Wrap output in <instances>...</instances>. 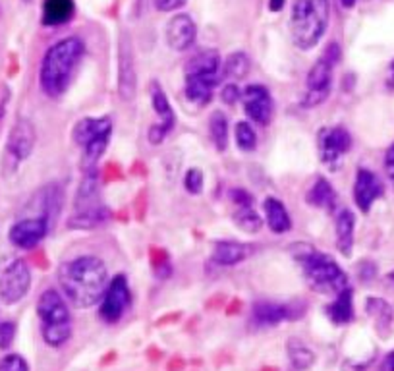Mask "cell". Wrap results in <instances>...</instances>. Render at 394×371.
<instances>
[{
  "mask_svg": "<svg viewBox=\"0 0 394 371\" xmlns=\"http://www.w3.org/2000/svg\"><path fill=\"white\" fill-rule=\"evenodd\" d=\"M37 313L43 325H62L72 323L70 321V310L64 298L56 290H46L41 294L37 302Z\"/></svg>",
  "mask_w": 394,
  "mask_h": 371,
  "instance_id": "obj_16",
  "label": "cell"
},
{
  "mask_svg": "<svg viewBox=\"0 0 394 371\" xmlns=\"http://www.w3.org/2000/svg\"><path fill=\"white\" fill-rule=\"evenodd\" d=\"M84 51V41L77 37L62 39L46 51L39 72V82L41 89L49 97H61L68 89L70 77L82 61Z\"/></svg>",
  "mask_w": 394,
  "mask_h": 371,
  "instance_id": "obj_2",
  "label": "cell"
},
{
  "mask_svg": "<svg viewBox=\"0 0 394 371\" xmlns=\"http://www.w3.org/2000/svg\"><path fill=\"white\" fill-rule=\"evenodd\" d=\"M220 56L217 51L205 49L193 54L186 64V74H203V76H219Z\"/></svg>",
  "mask_w": 394,
  "mask_h": 371,
  "instance_id": "obj_22",
  "label": "cell"
},
{
  "mask_svg": "<svg viewBox=\"0 0 394 371\" xmlns=\"http://www.w3.org/2000/svg\"><path fill=\"white\" fill-rule=\"evenodd\" d=\"M222 103H227V105H234L238 99L242 97V93H240V89L236 87L234 84H228L224 89H222Z\"/></svg>",
  "mask_w": 394,
  "mask_h": 371,
  "instance_id": "obj_39",
  "label": "cell"
},
{
  "mask_svg": "<svg viewBox=\"0 0 394 371\" xmlns=\"http://www.w3.org/2000/svg\"><path fill=\"white\" fill-rule=\"evenodd\" d=\"M129 302H132V294H129L128 280L124 275H116L108 282V288L101 300V311H99L101 319L106 323H116L126 313Z\"/></svg>",
  "mask_w": 394,
  "mask_h": 371,
  "instance_id": "obj_10",
  "label": "cell"
},
{
  "mask_svg": "<svg viewBox=\"0 0 394 371\" xmlns=\"http://www.w3.org/2000/svg\"><path fill=\"white\" fill-rule=\"evenodd\" d=\"M375 273H377V269H375V265H373L371 261H364L362 267H360V279L369 280L375 277Z\"/></svg>",
  "mask_w": 394,
  "mask_h": 371,
  "instance_id": "obj_43",
  "label": "cell"
},
{
  "mask_svg": "<svg viewBox=\"0 0 394 371\" xmlns=\"http://www.w3.org/2000/svg\"><path fill=\"white\" fill-rule=\"evenodd\" d=\"M388 84L394 85V62L390 64V77H388Z\"/></svg>",
  "mask_w": 394,
  "mask_h": 371,
  "instance_id": "obj_48",
  "label": "cell"
},
{
  "mask_svg": "<svg viewBox=\"0 0 394 371\" xmlns=\"http://www.w3.org/2000/svg\"><path fill=\"white\" fill-rule=\"evenodd\" d=\"M385 170H387L390 184H393L394 188V144L390 145V149L387 151V157H385Z\"/></svg>",
  "mask_w": 394,
  "mask_h": 371,
  "instance_id": "obj_42",
  "label": "cell"
},
{
  "mask_svg": "<svg viewBox=\"0 0 394 371\" xmlns=\"http://www.w3.org/2000/svg\"><path fill=\"white\" fill-rule=\"evenodd\" d=\"M242 103L246 114L259 126H267L273 118V99L263 85H248L242 93Z\"/></svg>",
  "mask_w": 394,
  "mask_h": 371,
  "instance_id": "obj_12",
  "label": "cell"
},
{
  "mask_svg": "<svg viewBox=\"0 0 394 371\" xmlns=\"http://www.w3.org/2000/svg\"><path fill=\"white\" fill-rule=\"evenodd\" d=\"M331 15L329 0H294L290 12V35L298 49L310 51L325 35Z\"/></svg>",
  "mask_w": 394,
  "mask_h": 371,
  "instance_id": "obj_4",
  "label": "cell"
},
{
  "mask_svg": "<svg viewBox=\"0 0 394 371\" xmlns=\"http://www.w3.org/2000/svg\"><path fill=\"white\" fill-rule=\"evenodd\" d=\"M72 337V323H62V325H43V339L49 346L58 348Z\"/></svg>",
  "mask_w": 394,
  "mask_h": 371,
  "instance_id": "obj_33",
  "label": "cell"
},
{
  "mask_svg": "<svg viewBox=\"0 0 394 371\" xmlns=\"http://www.w3.org/2000/svg\"><path fill=\"white\" fill-rule=\"evenodd\" d=\"M64 294L76 308H91L99 303L108 288L105 261L95 256H82L64 263L58 271Z\"/></svg>",
  "mask_w": 394,
  "mask_h": 371,
  "instance_id": "obj_1",
  "label": "cell"
},
{
  "mask_svg": "<svg viewBox=\"0 0 394 371\" xmlns=\"http://www.w3.org/2000/svg\"><path fill=\"white\" fill-rule=\"evenodd\" d=\"M381 196H383V184H381L379 176L371 170L360 168L356 184H354V197H356L357 207L364 213H367L371 209L373 201L379 199Z\"/></svg>",
  "mask_w": 394,
  "mask_h": 371,
  "instance_id": "obj_18",
  "label": "cell"
},
{
  "mask_svg": "<svg viewBox=\"0 0 394 371\" xmlns=\"http://www.w3.org/2000/svg\"><path fill=\"white\" fill-rule=\"evenodd\" d=\"M251 62L248 58V54L238 51V53H232L224 62L222 66V76L227 80H242L250 74Z\"/></svg>",
  "mask_w": 394,
  "mask_h": 371,
  "instance_id": "obj_29",
  "label": "cell"
},
{
  "mask_svg": "<svg viewBox=\"0 0 394 371\" xmlns=\"http://www.w3.org/2000/svg\"><path fill=\"white\" fill-rule=\"evenodd\" d=\"M209 134H211V139L215 147L219 151H224L228 145V120L224 114L220 111H215L209 120Z\"/></svg>",
  "mask_w": 394,
  "mask_h": 371,
  "instance_id": "obj_30",
  "label": "cell"
},
{
  "mask_svg": "<svg viewBox=\"0 0 394 371\" xmlns=\"http://www.w3.org/2000/svg\"><path fill=\"white\" fill-rule=\"evenodd\" d=\"M265 215H267V222H269V228H271L273 232H277V234L288 232L290 227H292V220H290L288 211H286V207H284V203H282L281 199L267 197Z\"/></svg>",
  "mask_w": 394,
  "mask_h": 371,
  "instance_id": "obj_24",
  "label": "cell"
},
{
  "mask_svg": "<svg viewBox=\"0 0 394 371\" xmlns=\"http://www.w3.org/2000/svg\"><path fill=\"white\" fill-rule=\"evenodd\" d=\"M236 144L242 151H253L255 145H258V137H255V132L251 128L248 122H240L236 126Z\"/></svg>",
  "mask_w": 394,
  "mask_h": 371,
  "instance_id": "obj_34",
  "label": "cell"
},
{
  "mask_svg": "<svg viewBox=\"0 0 394 371\" xmlns=\"http://www.w3.org/2000/svg\"><path fill=\"white\" fill-rule=\"evenodd\" d=\"M46 232H49V220L39 215V217L15 222L14 227L10 228V242L14 244L15 248L30 250L45 238Z\"/></svg>",
  "mask_w": 394,
  "mask_h": 371,
  "instance_id": "obj_14",
  "label": "cell"
},
{
  "mask_svg": "<svg viewBox=\"0 0 394 371\" xmlns=\"http://www.w3.org/2000/svg\"><path fill=\"white\" fill-rule=\"evenodd\" d=\"M136 62H134V53H132V41L128 33H124L118 46V93L124 101H132L136 97Z\"/></svg>",
  "mask_w": 394,
  "mask_h": 371,
  "instance_id": "obj_11",
  "label": "cell"
},
{
  "mask_svg": "<svg viewBox=\"0 0 394 371\" xmlns=\"http://www.w3.org/2000/svg\"><path fill=\"white\" fill-rule=\"evenodd\" d=\"M113 134V120L108 116L101 118H84L74 128V142L82 147V168L95 170L99 159L108 147V139Z\"/></svg>",
  "mask_w": 394,
  "mask_h": 371,
  "instance_id": "obj_5",
  "label": "cell"
},
{
  "mask_svg": "<svg viewBox=\"0 0 394 371\" xmlns=\"http://www.w3.org/2000/svg\"><path fill=\"white\" fill-rule=\"evenodd\" d=\"M188 0H155V8L159 12H172V10H178L182 8Z\"/></svg>",
  "mask_w": 394,
  "mask_h": 371,
  "instance_id": "obj_40",
  "label": "cell"
},
{
  "mask_svg": "<svg viewBox=\"0 0 394 371\" xmlns=\"http://www.w3.org/2000/svg\"><path fill=\"white\" fill-rule=\"evenodd\" d=\"M0 371H30V365L20 354H8L0 360Z\"/></svg>",
  "mask_w": 394,
  "mask_h": 371,
  "instance_id": "obj_36",
  "label": "cell"
},
{
  "mask_svg": "<svg viewBox=\"0 0 394 371\" xmlns=\"http://www.w3.org/2000/svg\"><path fill=\"white\" fill-rule=\"evenodd\" d=\"M196 23L188 14L174 15L167 25V43L172 51H188L196 43Z\"/></svg>",
  "mask_w": 394,
  "mask_h": 371,
  "instance_id": "obj_17",
  "label": "cell"
},
{
  "mask_svg": "<svg viewBox=\"0 0 394 371\" xmlns=\"http://www.w3.org/2000/svg\"><path fill=\"white\" fill-rule=\"evenodd\" d=\"M354 228H356V219H354L352 211L342 209L336 217V248L346 258L354 248Z\"/></svg>",
  "mask_w": 394,
  "mask_h": 371,
  "instance_id": "obj_21",
  "label": "cell"
},
{
  "mask_svg": "<svg viewBox=\"0 0 394 371\" xmlns=\"http://www.w3.org/2000/svg\"><path fill=\"white\" fill-rule=\"evenodd\" d=\"M15 337V325L10 323V321H4L0 323V350H6L12 342H14Z\"/></svg>",
  "mask_w": 394,
  "mask_h": 371,
  "instance_id": "obj_38",
  "label": "cell"
},
{
  "mask_svg": "<svg viewBox=\"0 0 394 371\" xmlns=\"http://www.w3.org/2000/svg\"><path fill=\"white\" fill-rule=\"evenodd\" d=\"M234 225L240 230H243V232H248V234H255V232L261 230L263 220H261V217L251 207H240L234 213Z\"/></svg>",
  "mask_w": 394,
  "mask_h": 371,
  "instance_id": "obj_31",
  "label": "cell"
},
{
  "mask_svg": "<svg viewBox=\"0 0 394 371\" xmlns=\"http://www.w3.org/2000/svg\"><path fill=\"white\" fill-rule=\"evenodd\" d=\"M284 4H286V0H269V10L271 12H281Z\"/></svg>",
  "mask_w": 394,
  "mask_h": 371,
  "instance_id": "obj_45",
  "label": "cell"
},
{
  "mask_svg": "<svg viewBox=\"0 0 394 371\" xmlns=\"http://www.w3.org/2000/svg\"><path fill=\"white\" fill-rule=\"evenodd\" d=\"M35 142H37V134H35V126L31 120H18L14 128L8 136V155H12L14 161H25L30 159V155L35 149Z\"/></svg>",
  "mask_w": 394,
  "mask_h": 371,
  "instance_id": "obj_15",
  "label": "cell"
},
{
  "mask_svg": "<svg viewBox=\"0 0 394 371\" xmlns=\"http://www.w3.org/2000/svg\"><path fill=\"white\" fill-rule=\"evenodd\" d=\"M388 279H390V280H394V273H390V275H388Z\"/></svg>",
  "mask_w": 394,
  "mask_h": 371,
  "instance_id": "obj_49",
  "label": "cell"
},
{
  "mask_svg": "<svg viewBox=\"0 0 394 371\" xmlns=\"http://www.w3.org/2000/svg\"><path fill=\"white\" fill-rule=\"evenodd\" d=\"M385 370L394 371V352H393V354H388L387 362H385Z\"/></svg>",
  "mask_w": 394,
  "mask_h": 371,
  "instance_id": "obj_46",
  "label": "cell"
},
{
  "mask_svg": "<svg viewBox=\"0 0 394 371\" xmlns=\"http://www.w3.org/2000/svg\"><path fill=\"white\" fill-rule=\"evenodd\" d=\"M8 97H10V92H8V87H4V92L0 95V118L4 116V111H6Z\"/></svg>",
  "mask_w": 394,
  "mask_h": 371,
  "instance_id": "obj_44",
  "label": "cell"
},
{
  "mask_svg": "<svg viewBox=\"0 0 394 371\" xmlns=\"http://www.w3.org/2000/svg\"><path fill=\"white\" fill-rule=\"evenodd\" d=\"M151 99H153V106H155V113L159 114L160 118V124H155L149 128V142L153 145H159L163 144V139L167 137V134H170V130L174 128V111H172V106L168 103L167 95L165 92L160 89V85L157 82H153L151 85Z\"/></svg>",
  "mask_w": 394,
  "mask_h": 371,
  "instance_id": "obj_13",
  "label": "cell"
},
{
  "mask_svg": "<svg viewBox=\"0 0 394 371\" xmlns=\"http://www.w3.org/2000/svg\"><path fill=\"white\" fill-rule=\"evenodd\" d=\"M232 199H234V203L240 205V207H251V203H253V197H251L246 189L240 188L232 189Z\"/></svg>",
  "mask_w": 394,
  "mask_h": 371,
  "instance_id": "obj_41",
  "label": "cell"
},
{
  "mask_svg": "<svg viewBox=\"0 0 394 371\" xmlns=\"http://www.w3.org/2000/svg\"><path fill=\"white\" fill-rule=\"evenodd\" d=\"M74 15V0H45L43 4V23L62 25Z\"/></svg>",
  "mask_w": 394,
  "mask_h": 371,
  "instance_id": "obj_25",
  "label": "cell"
},
{
  "mask_svg": "<svg viewBox=\"0 0 394 371\" xmlns=\"http://www.w3.org/2000/svg\"><path fill=\"white\" fill-rule=\"evenodd\" d=\"M23 2H31V0H23Z\"/></svg>",
  "mask_w": 394,
  "mask_h": 371,
  "instance_id": "obj_50",
  "label": "cell"
},
{
  "mask_svg": "<svg viewBox=\"0 0 394 371\" xmlns=\"http://www.w3.org/2000/svg\"><path fill=\"white\" fill-rule=\"evenodd\" d=\"M319 157L326 167L336 168L341 165L342 157L352 149V136L344 126L334 128H321L317 136Z\"/></svg>",
  "mask_w": 394,
  "mask_h": 371,
  "instance_id": "obj_9",
  "label": "cell"
},
{
  "mask_svg": "<svg viewBox=\"0 0 394 371\" xmlns=\"http://www.w3.org/2000/svg\"><path fill=\"white\" fill-rule=\"evenodd\" d=\"M286 350H288V358L292 365H294L296 370H310L313 362H315V354H313V350L307 348L302 341H298V339H290L288 344H286Z\"/></svg>",
  "mask_w": 394,
  "mask_h": 371,
  "instance_id": "obj_28",
  "label": "cell"
},
{
  "mask_svg": "<svg viewBox=\"0 0 394 371\" xmlns=\"http://www.w3.org/2000/svg\"><path fill=\"white\" fill-rule=\"evenodd\" d=\"M365 310H367L369 315L375 317L379 329H385V327L390 325V321H393V308H390L385 300H381V298H369L367 303H365Z\"/></svg>",
  "mask_w": 394,
  "mask_h": 371,
  "instance_id": "obj_32",
  "label": "cell"
},
{
  "mask_svg": "<svg viewBox=\"0 0 394 371\" xmlns=\"http://www.w3.org/2000/svg\"><path fill=\"white\" fill-rule=\"evenodd\" d=\"M307 199H310L311 205H315L319 209H326V211H333L334 203H336L333 186L325 178H317V182L313 184Z\"/></svg>",
  "mask_w": 394,
  "mask_h": 371,
  "instance_id": "obj_27",
  "label": "cell"
},
{
  "mask_svg": "<svg viewBox=\"0 0 394 371\" xmlns=\"http://www.w3.org/2000/svg\"><path fill=\"white\" fill-rule=\"evenodd\" d=\"M300 250H294V256L302 265V273L311 290L325 296H338L348 288V277L333 258L303 244H300Z\"/></svg>",
  "mask_w": 394,
  "mask_h": 371,
  "instance_id": "obj_3",
  "label": "cell"
},
{
  "mask_svg": "<svg viewBox=\"0 0 394 371\" xmlns=\"http://www.w3.org/2000/svg\"><path fill=\"white\" fill-rule=\"evenodd\" d=\"M341 61V45L331 43L326 45L323 54L319 56L317 62L307 74V93L303 99V106H315L323 103L329 93H331V82H333V68L336 62Z\"/></svg>",
  "mask_w": 394,
  "mask_h": 371,
  "instance_id": "obj_7",
  "label": "cell"
},
{
  "mask_svg": "<svg viewBox=\"0 0 394 371\" xmlns=\"http://www.w3.org/2000/svg\"><path fill=\"white\" fill-rule=\"evenodd\" d=\"M326 313H329L331 321L336 323V325L350 323L352 317H354V308H352V290H350V288L342 290L341 294L336 296V300L329 306Z\"/></svg>",
  "mask_w": 394,
  "mask_h": 371,
  "instance_id": "obj_26",
  "label": "cell"
},
{
  "mask_svg": "<svg viewBox=\"0 0 394 371\" xmlns=\"http://www.w3.org/2000/svg\"><path fill=\"white\" fill-rule=\"evenodd\" d=\"M31 271L20 258H6L0 261V300L4 303H18L30 292Z\"/></svg>",
  "mask_w": 394,
  "mask_h": 371,
  "instance_id": "obj_8",
  "label": "cell"
},
{
  "mask_svg": "<svg viewBox=\"0 0 394 371\" xmlns=\"http://www.w3.org/2000/svg\"><path fill=\"white\" fill-rule=\"evenodd\" d=\"M217 84H219V76L186 74V97L199 106L207 105L211 101Z\"/></svg>",
  "mask_w": 394,
  "mask_h": 371,
  "instance_id": "obj_19",
  "label": "cell"
},
{
  "mask_svg": "<svg viewBox=\"0 0 394 371\" xmlns=\"http://www.w3.org/2000/svg\"><path fill=\"white\" fill-rule=\"evenodd\" d=\"M151 265L155 275L159 279H167L172 273V267H170V261H168V253L165 250H151Z\"/></svg>",
  "mask_w": 394,
  "mask_h": 371,
  "instance_id": "obj_35",
  "label": "cell"
},
{
  "mask_svg": "<svg viewBox=\"0 0 394 371\" xmlns=\"http://www.w3.org/2000/svg\"><path fill=\"white\" fill-rule=\"evenodd\" d=\"M292 317V308L273 302H258L253 306V321L261 327L279 325L284 319Z\"/></svg>",
  "mask_w": 394,
  "mask_h": 371,
  "instance_id": "obj_20",
  "label": "cell"
},
{
  "mask_svg": "<svg viewBox=\"0 0 394 371\" xmlns=\"http://www.w3.org/2000/svg\"><path fill=\"white\" fill-rule=\"evenodd\" d=\"M108 219V209L99 199V186L95 170H87L80 186L76 199V215L70 219L68 227L77 230H89Z\"/></svg>",
  "mask_w": 394,
  "mask_h": 371,
  "instance_id": "obj_6",
  "label": "cell"
},
{
  "mask_svg": "<svg viewBox=\"0 0 394 371\" xmlns=\"http://www.w3.org/2000/svg\"><path fill=\"white\" fill-rule=\"evenodd\" d=\"M248 256V246L238 242H217L212 248V261L222 267L238 265Z\"/></svg>",
  "mask_w": 394,
  "mask_h": 371,
  "instance_id": "obj_23",
  "label": "cell"
},
{
  "mask_svg": "<svg viewBox=\"0 0 394 371\" xmlns=\"http://www.w3.org/2000/svg\"><path fill=\"white\" fill-rule=\"evenodd\" d=\"M184 186L190 194H199L203 189V172L199 168H190L184 178Z\"/></svg>",
  "mask_w": 394,
  "mask_h": 371,
  "instance_id": "obj_37",
  "label": "cell"
},
{
  "mask_svg": "<svg viewBox=\"0 0 394 371\" xmlns=\"http://www.w3.org/2000/svg\"><path fill=\"white\" fill-rule=\"evenodd\" d=\"M341 4L344 8H354V4H356V0H341Z\"/></svg>",
  "mask_w": 394,
  "mask_h": 371,
  "instance_id": "obj_47",
  "label": "cell"
}]
</instances>
